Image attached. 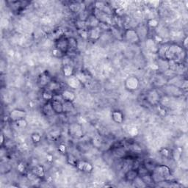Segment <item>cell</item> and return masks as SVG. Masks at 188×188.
I'll list each match as a JSON object with an SVG mask.
<instances>
[{
  "instance_id": "15",
  "label": "cell",
  "mask_w": 188,
  "mask_h": 188,
  "mask_svg": "<svg viewBox=\"0 0 188 188\" xmlns=\"http://www.w3.org/2000/svg\"><path fill=\"white\" fill-rule=\"evenodd\" d=\"M32 173L36 177H43L45 175V171L44 167L40 165H37V166L34 167L32 170Z\"/></svg>"
},
{
  "instance_id": "14",
  "label": "cell",
  "mask_w": 188,
  "mask_h": 188,
  "mask_svg": "<svg viewBox=\"0 0 188 188\" xmlns=\"http://www.w3.org/2000/svg\"><path fill=\"white\" fill-rule=\"evenodd\" d=\"M80 83H81L80 80H79L77 77L72 76L68 77V84L69 86L72 87V88H77V87H78L79 85H80Z\"/></svg>"
},
{
  "instance_id": "27",
  "label": "cell",
  "mask_w": 188,
  "mask_h": 188,
  "mask_svg": "<svg viewBox=\"0 0 188 188\" xmlns=\"http://www.w3.org/2000/svg\"><path fill=\"white\" fill-rule=\"evenodd\" d=\"M58 149L60 152L64 153L65 152V151H66V146H65L64 144H60V146H59Z\"/></svg>"
},
{
  "instance_id": "7",
  "label": "cell",
  "mask_w": 188,
  "mask_h": 188,
  "mask_svg": "<svg viewBox=\"0 0 188 188\" xmlns=\"http://www.w3.org/2000/svg\"><path fill=\"white\" fill-rule=\"evenodd\" d=\"M76 166L79 170L84 172H91L93 171V165L85 161H77Z\"/></svg>"
},
{
  "instance_id": "1",
  "label": "cell",
  "mask_w": 188,
  "mask_h": 188,
  "mask_svg": "<svg viewBox=\"0 0 188 188\" xmlns=\"http://www.w3.org/2000/svg\"><path fill=\"white\" fill-rule=\"evenodd\" d=\"M171 176V170L166 165H157L153 170L151 175L153 182H161Z\"/></svg>"
},
{
  "instance_id": "24",
  "label": "cell",
  "mask_w": 188,
  "mask_h": 188,
  "mask_svg": "<svg viewBox=\"0 0 188 188\" xmlns=\"http://www.w3.org/2000/svg\"><path fill=\"white\" fill-rule=\"evenodd\" d=\"M53 54H54V56L57 57V58H62L65 55L64 53L63 52H61L60 49H58L55 48L54 50H53Z\"/></svg>"
},
{
  "instance_id": "18",
  "label": "cell",
  "mask_w": 188,
  "mask_h": 188,
  "mask_svg": "<svg viewBox=\"0 0 188 188\" xmlns=\"http://www.w3.org/2000/svg\"><path fill=\"white\" fill-rule=\"evenodd\" d=\"M159 99V95L157 92L152 91L151 93H148V100L149 102H151L152 104H155L158 101Z\"/></svg>"
},
{
  "instance_id": "22",
  "label": "cell",
  "mask_w": 188,
  "mask_h": 188,
  "mask_svg": "<svg viewBox=\"0 0 188 188\" xmlns=\"http://www.w3.org/2000/svg\"><path fill=\"white\" fill-rule=\"evenodd\" d=\"M16 126L19 128H25L26 126H27V122L26 120L24 119V118H22V119L18 120L17 121L15 122Z\"/></svg>"
},
{
  "instance_id": "26",
  "label": "cell",
  "mask_w": 188,
  "mask_h": 188,
  "mask_svg": "<svg viewBox=\"0 0 188 188\" xmlns=\"http://www.w3.org/2000/svg\"><path fill=\"white\" fill-rule=\"evenodd\" d=\"M161 154L165 157H168L169 154H170V152H169V150L167 148H163L162 150L161 151Z\"/></svg>"
},
{
  "instance_id": "9",
  "label": "cell",
  "mask_w": 188,
  "mask_h": 188,
  "mask_svg": "<svg viewBox=\"0 0 188 188\" xmlns=\"http://www.w3.org/2000/svg\"><path fill=\"white\" fill-rule=\"evenodd\" d=\"M88 32H89L88 38L93 40H97L100 37V35H101V27H100V26H98V27L91 28V29L88 30Z\"/></svg>"
},
{
  "instance_id": "28",
  "label": "cell",
  "mask_w": 188,
  "mask_h": 188,
  "mask_svg": "<svg viewBox=\"0 0 188 188\" xmlns=\"http://www.w3.org/2000/svg\"><path fill=\"white\" fill-rule=\"evenodd\" d=\"M3 143H4V135H3V134H2V136H1V143H2V145L3 144Z\"/></svg>"
},
{
  "instance_id": "3",
  "label": "cell",
  "mask_w": 188,
  "mask_h": 188,
  "mask_svg": "<svg viewBox=\"0 0 188 188\" xmlns=\"http://www.w3.org/2000/svg\"><path fill=\"white\" fill-rule=\"evenodd\" d=\"M55 48L60 49L64 54L68 52L69 50L68 38L65 37L64 35H62L60 38H58L56 41V46H55Z\"/></svg>"
},
{
  "instance_id": "25",
  "label": "cell",
  "mask_w": 188,
  "mask_h": 188,
  "mask_svg": "<svg viewBox=\"0 0 188 188\" xmlns=\"http://www.w3.org/2000/svg\"><path fill=\"white\" fill-rule=\"evenodd\" d=\"M40 139H41V137L39 134L38 133H34L32 135V140L34 143H38L40 141Z\"/></svg>"
},
{
  "instance_id": "29",
  "label": "cell",
  "mask_w": 188,
  "mask_h": 188,
  "mask_svg": "<svg viewBox=\"0 0 188 188\" xmlns=\"http://www.w3.org/2000/svg\"><path fill=\"white\" fill-rule=\"evenodd\" d=\"M187 38H185V42H184V45H185V46H187Z\"/></svg>"
},
{
  "instance_id": "19",
  "label": "cell",
  "mask_w": 188,
  "mask_h": 188,
  "mask_svg": "<svg viewBox=\"0 0 188 188\" xmlns=\"http://www.w3.org/2000/svg\"><path fill=\"white\" fill-rule=\"evenodd\" d=\"M63 112H69L72 111L73 109V106L72 101H63Z\"/></svg>"
},
{
  "instance_id": "21",
  "label": "cell",
  "mask_w": 188,
  "mask_h": 188,
  "mask_svg": "<svg viewBox=\"0 0 188 188\" xmlns=\"http://www.w3.org/2000/svg\"><path fill=\"white\" fill-rule=\"evenodd\" d=\"M68 45H69V50L76 49L77 47V40L75 39L74 38H68Z\"/></svg>"
},
{
  "instance_id": "2",
  "label": "cell",
  "mask_w": 188,
  "mask_h": 188,
  "mask_svg": "<svg viewBox=\"0 0 188 188\" xmlns=\"http://www.w3.org/2000/svg\"><path fill=\"white\" fill-rule=\"evenodd\" d=\"M124 35H125L126 40L130 44H138L140 41V37L139 36L138 32L134 30H126Z\"/></svg>"
},
{
  "instance_id": "20",
  "label": "cell",
  "mask_w": 188,
  "mask_h": 188,
  "mask_svg": "<svg viewBox=\"0 0 188 188\" xmlns=\"http://www.w3.org/2000/svg\"><path fill=\"white\" fill-rule=\"evenodd\" d=\"M54 93H52V91H49V90H46L44 93L42 94V96L45 100H46V101H51L53 99V97H54Z\"/></svg>"
},
{
  "instance_id": "5",
  "label": "cell",
  "mask_w": 188,
  "mask_h": 188,
  "mask_svg": "<svg viewBox=\"0 0 188 188\" xmlns=\"http://www.w3.org/2000/svg\"><path fill=\"white\" fill-rule=\"evenodd\" d=\"M51 105H52V109L54 110L55 114H61L63 112V100H60L53 97L51 100Z\"/></svg>"
},
{
  "instance_id": "12",
  "label": "cell",
  "mask_w": 188,
  "mask_h": 188,
  "mask_svg": "<svg viewBox=\"0 0 188 188\" xmlns=\"http://www.w3.org/2000/svg\"><path fill=\"white\" fill-rule=\"evenodd\" d=\"M43 112L47 116H52L53 115H55V112L52 109L50 101H48L47 103L45 104L44 107H43Z\"/></svg>"
},
{
  "instance_id": "11",
  "label": "cell",
  "mask_w": 188,
  "mask_h": 188,
  "mask_svg": "<svg viewBox=\"0 0 188 188\" xmlns=\"http://www.w3.org/2000/svg\"><path fill=\"white\" fill-rule=\"evenodd\" d=\"M112 118L115 123L121 124L124 120V115L121 112L115 110L112 112Z\"/></svg>"
},
{
  "instance_id": "6",
  "label": "cell",
  "mask_w": 188,
  "mask_h": 188,
  "mask_svg": "<svg viewBox=\"0 0 188 188\" xmlns=\"http://www.w3.org/2000/svg\"><path fill=\"white\" fill-rule=\"evenodd\" d=\"M26 115V113L24 110L16 109V110H12V111L10 112L9 118H10V119L12 120V121L16 122V121H17L18 120L24 118Z\"/></svg>"
},
{
  "instance_id": "8",
  "label": "cell",
  "mask_w": 188,
  "mask_h": 188,
  "mask_svg": "<svg viewBox=\"0 0 188 188\" xmlns=\"http://www.w3.org/2000/svg\"><path fill=\"white\" fill-rule=\"evenodd\" d=\"M69 132L75 138H80L82 136V129L79 124H71L69 128Z\"/></svg>"
},
{
  "instance_id": "4",
  "label": "cell",
  "mask_w": 188,
  "mask_h": 188,
  "mask_svg": "<svg viewBox=\"0 0 188 188\" xmlns=\"http://www.w3.org/2000/svg\"><path fill=\"white\" fill-rule=\"evenodd\" d=\"M139 80L135 77H129L125 81V87L129 91H135L139 87Z\"/></svg>"
},
{
  "instance_id": "16",
  "label": "cell",
  "mask_w": 188,
  "mask_h": 188,
  "mask_svg": "<svg viewBox=\"0 0 188 188\" xmlns=\"http://www.w3.org/2000/svg\"><path fill=\"white\" fill-rule=\"evenodd\" d=\"M63 74L65 75V77H68V78L73 76V68L72 65H71V64L64 65V66L63 68Z\"/></svg>"
},
{
  "instance_id": "10",
  "label": "cell",
  "mask_w": 188,
  "mask_h": 188,
  "mask_svg": "<svg viewBox=\"0 0 188 188\" xmlns=\"http://www.w3.org/2000/svg\"><path fill=\"white\" fill-rule=\"evenodd\" d=\"M63 99L64 101H73L75 99V94L72 91H69V90H64L61 93Z\"/></svg>"
},
{
  "instance_id": "23",
  "label": "cell",
  "mask_w": 188,
  "mask_h": 188,
  "mask_svg": "<svg viewBox=\"0 0 188 188\" xmlns=\"http://www.w3.org/2000/svg\"><path fill=\"white\" fill-rule=\"evenodd\" d=\"M159 24V21L158 20L156 19V18H150V19L148 20V25L151 27H156V26H158Z\"/></svg>"
},
{
  "instance_id": "17",
  "label": "cell",
  "mask_w": 188,
  "mask_h": 188,
  "mask_svg": "<svg viewBox=\"0 0 188 188\" xmlns=\"http://www.w3.org/2000/svg\"><path fill=\"white\" fill-rule=\"evenodd\" d=\"M47 90L49 91H52V93H54L55 91H58L60 89V85L59 84L58 82H54V81H51L47 85Z\"/></svg>"
},
{
  "instance_id": "13",
  "label": "cell",
  "mask_w": 188,
  "mask_h": 188,
  "mask_svg": "<svg viewBox=\"0 0 188 188\" xmlns=\"http://www.w3.org/2000/svg\"><path fill=\"white\" fill-rule=\"evenodd\" d=\"M138 176V170H134V169H131V170L128 171L125 174V178L127 181H133Z\"/></svg>"
}]
</instances>
